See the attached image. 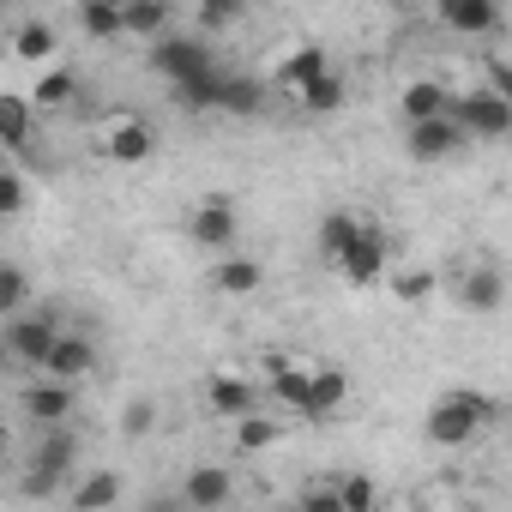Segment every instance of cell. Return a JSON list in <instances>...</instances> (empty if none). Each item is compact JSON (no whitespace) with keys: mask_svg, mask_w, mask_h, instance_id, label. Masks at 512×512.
Here are the masks:
<instances>
[{"mask_svg":"<svg viewBox=\"0 0 512 512\" xmlns=\"http://www.w3.org/2000/svg\"><path fill=\"white\" fill-rule=\"evenodd\" d=\"M344 398H350V374L344 368H308V404H302V416H332Z\"/></svg>","mask_w":512,"mask_h":512,"instance_id":"e0dca14e","label":"cell"},{"mask_svg":"<svg viewBox=\"0 0 512 512\" xmlns=\"http://www.w3.org/2000/svg\"><path fill=\"white\" fill-rule=\"evenodd\" d=\"M296 512H338V494H332V488H308Z\"/></svg>","mask_w":512,"mask_h":512,"instance_id":"74e56055","label":"cell"},{"mask_svg":"<svg viewBox=\"0 0 512 512\" xmlns=\"http://www.w3.org/2000/svg\"><path fill=\"white\" fill-rule=\"evenodd\" d=\"M181 500H187L193 512H217V506L229 500V470H223V464H193L187 482H181Z\"/></svg>","mask_w":512,"mask_h":512,"instance_id":"5bb4252c","label":"cell"},{"mask_svg":"<svg viewBox=\"0 0 512 512\" xmlns=\"http://www.w3.org/2000/svg\"><path fill=\"white\" fill-rule=\"evenodd\" d=\"M446 115L458 121L464 139H506L512 133V103L494 97V91H464V97L446 103Z\"/></svg>","mask_w":512,"mask_h":512,"instance_id":"7a4b0ae2","label":"cell"},{"mask_svg":"<svg viewBox=\"0 0 512 512\" xmlns=\"http://www.w3.org/2000/svg\"><path fill=\"white\" fill-rule=\"evenodd\" d=\"M13 55H19V61H49V55H55V25L25 19V25L13 31Z\"/></svg>","mask_w":512,"mask_h":512,"instance_id":"f1b7e54d","label":"cell"},{"mask_svg":"<svg viewBox=\"0 0 512 512\" xmlns=\"http://www.w3.org/2000/svg\"><path fill=\"white\" fill-rule=\"evenodd\" d=\"M73 404H79V392H73V386H55V380L25 386V416H31L37 428H67Z\"/></svg>","mask_w":512,"mask_h":512,"instance_id":"8fae6325","label":"cell"},{"mask_svg":"<svg viewBox=\"0 0 512 512\" xmlns=\"http://www.w3.org/2000/svg\"><path fill=\"white\" fill-rule=\"evenodd\" d=\"M235 19H241L235 0H205V7H199V25H205V31H223V25H235Z\"/></svg>","mask_w":512,"mask_h":512,"instance_id":"d590c367","label":"cell"},{"mask_svg":"<svg viewBox=\"0 0 512 512\" xmlns=\"http://www.w3.org/2000/svg\"><path fill=\"white\" fill-rule=\"evenodd\" d=\"M73 458H79V440L67 434V428H49L43 434V452H37V470L31 476H43V482H67V470H73Z\"/></svg>","mask_w":512,"mask_h":512,"instance_id":"ffe728a7","label":"cell"},{"mask_svg":"<svg viewBox=\"0 0 512 512\" xmlns=\"http://www.w3.org/2000/svg\"><path fill=\"white\" fill-rule=\"evenodd\" d=\"M55 338H61V326L49 314H19V320H7V332H0V344H7V356L19 368H43L49 350H55Z\"/></svg>","mask_w":512,"mask_h":512,"instance_id":"5b68a950","label":"cell"},{"mask_svg":"<svg viewBox=\"0 0 512 512\" xmlns=\"http://www.w3.org/2000/svg\"><path fill=\"white\" fill-rule=\"evenodd\" d=\"M356 229H362V217L356 211H332V217H320V260H344V247L356 241Z\"/></svg>","mask_w":512,"mask_h":512,"instance_id":"4316f807","label":"cell"},{"mask_svg":"<svg viewBox=\"0 0 512 512\" xmlns=\"http://www.w3.org/2000/svg\"><path fill=\"white\" fill-rule=\"evenodd\" d=\"M488 422H494V398H482L476 386H452V392H440V398H434V410H428V428H422V434H428L434 446H446V452H452V446H470Z\"/></svg>","mask_w":512,"mask_h":512,"instance_id":"6da1fadb","label":"cell"},{"mask_svg":"<svg viewBox=\"0 0 512 512\" xmlns=\"http://www.w3.org/2000/svg\"><path fill=\"white\" fill-rule=\"evenodd\" d=\"M205 404H211L217 416L241 422V416H253V410H260V386H253V380H241V374H211V380H205Z\"/></svg>","mask_w":512,"mask_h":512,"instance_id":"9c48e42d","label":"cell"},{"mask_svg":"<svg viewBox=\"0 0 512 512\" xmlns=\"http://www.w3.org/2000/svg\"><path fill=\"white\" fill-rule=\"evenodd\" d=\"M386 253H392L386 229H380V223H362V229H356V241L344 247V260H338L344 284H356V290H374V284L386 278Z\"/></svg>","mask_w":512,"mask_h":512,"instance_id":"3957f363","label":"cell"},{"mask_svg":"<svg viewBox=\"0 0 512 512\" xmlns=\"http://www.w3.org/2000/svg\"><path fill=\"white\" fill-rule=\"evenodd\" d=\"M332 494H338V512H380V482L374 476H344Z\"/></svg>","mask_w":512,"mask_h":512,"instance_id":"4dcf8cb0","label":"cell"},{"mask_svg":"<svg viewBox=\"0 0 512 512\" xmlns=\"http://www.w3.org/2000/svg\"><path fill=\"white\" fill-rule=\"evenodd\" d=\"M482 91H494V97L512 103V61H506V55H488V85H482Z\"/></svg>","mask_w":512,"mask_h":512,"instance_id":"8d00e7d4","label":"cell"},{"mask_svg":"<svg viewBox=\"0 0 512 512\" xmlns=\"http://www.w3.org/2000/svg\"><path fill=\"white\" fill-rule=\"evenodd\" d=\"M37 139V109L25 91H0V145L7 151H31Z\"/></svg>","mask_w":512,"mask_h":512,"instance_id":"7c38bea8","label":"cell"},{"mask_svg":"<svg viewBox=\"0 0 512 512\" xmlns=\"http://www.w3.org/2000/svg\"><path fill=\"white\" fill-rule=\"evenodd\" d=\"M25 302H31V278H25V266H0V320H19Z\"/></svg>","mask_w":512,"mask_h":512,"instance_id":"1f68e13d","label":"cell"},{"mask_svg":"<svg viewBox=\"0 0 512 512\" xmlns=\"http://www.w3.org/2000/svg\"><path fill=\"white\" fill-rule=\"evenodd\" d=\"M266 103V85L247 79V73H217V109L223 115H260Z\"/></svg>","mask_w":512,"mask_h":512,"instance_id":"ac0fdd59","label":"cell"},{"mask_svg":"<svg viewBox=\"0 0 512 512\" xmlns=\"http://www.w3.org/2000/svg\"><path fill=\"white\" fill-rule=\"evenodd\" d=\"M278 440H284V428H278L272 416H260V410L235 422V446H241V452H266V446H278Z\"/></svg>","mask_w":512,"mask_h":512,"instance_id":"f546056e","label":"cell"},{"mask_svg":"<svg viewBox=\"0 0 512 512\" xmlns=\"http://www.w3.org/2000/svg\"><path fill=\"white\" fill-rule=\"evenodd\" d=\"M31 205V187L13 175V169H0V217H19Z\"/></svg>","mask_w":512,"mask_h":512,"instance_id":"e575fe53","label":"cell"},{"mask_svg":"<svg viewBox=\"0 0 512 512\" xmlns=\"http://www.w3.org/2000/svg\"><path fill=\"white\" fill-rule=\"evenodd\" d=\"M446 103H452V91H446L440 79H410L398 109H404V121L416 127V121H434V115H446Z\"/></svg>","mask_w":512,"mask_h":512,"instance_id":"44dd1931","label":"cell"},{"mask_svg":"<svg viewBox=\"0 0 512 512\" xmlns=\"http://www.w3.org/2000/svg\"><path fill=\"white\" fill-rule=\"evenodd\" d=\"M458 302H464L470 314H494V308L506 302V272H500V266H476V272H464Z\"/></svg>","mask_w":512,"mask_h":512,"instance_id":"9a60e30c","label":"cell"},{"mask_svg":"<svg viewBox=\"0 0 512 512\" xmlns=\"http://www.w3.org/2000/svg\"><path fill=\"white\" fill-rule=\"evenodd\" d=\"M0 368H13V356H7V344H0Z\"/></svg>","mask_w":512,"mask_h":512,"instance_id":"60d3db41","label":"cell"},{"mask_svg":"<svg viewBox=\"0 0 512 512\" xmlns=\"http://www.w3.org/2000/svg\"><path fill=\"white\" fill-rule=\"evenodd\" d=\"M79 31L97 37V43L121 37V0H85V7H79Z\"/></svg>","mask_w":512,"mask_h":512,"instance_id":"83f0119b","label":"cell"},{"mask_svg":"<svg viewBox=\"0 0 512 512\" xmlns=\"http://www.w3.org/2000/svg\"><path fill=\"white\" fill-rule=\"evenodd\" d=\"M145 512H175V500H169V494H157V500H151Z\"/></svg>","mask_w":512,"mask_h":512,"instance_id":"f35d334b","label":"cell"},{"mask_svg":"<svg viewBox=\"0 0 512 512\" xmlns=\"http://www.w3.org/2000/svg\"><path fill=\"white\" fill-rule=\"evenodd\" d=\"M260 260H223L217 272H211V290L217 296H253V290H260Z\"/></svg>","mask_w":512,"mask_h":512,"instance_id":"484cf974","label":"cell"},{"mask_svg":"<svg viewBox=\"0 0 512 512\" xmlns=\"http://www.w3.org/2000/svg\"><path fill=\"white\" fill-rule=\"evenodd\" d=\"M235 205L223 199V193H205L199 199V211H193V223H187V235L205 247V253H223V260H229V247H235Z\"/></svg>","mask_w":512,"mask_h":512,"instance_id":"8992f818","label":"cell"},{"mask_svg":"<svg viewBox=\"0 0 512 512\" xmlns=\"http://www.w3.org/2000/svg\"><path fill=\"white\" fill-rule=\"evenodd\" d=\"M151 428H157V404H151V398H133V404L121 410V434H127V440H145Z\"/></svg>","mask_w":512,"mask_h":512,"instance_id":"836d02e7","label":"cell"},{"mask_svg":"<svg viewBox=\"0 0 512 512\" xmlns=\"http://www.w3.org/2000/svg\"><path fill=\"white\" fill-rule=\"evenodd\" d=\"M7 446H13V434H7V422H0V464H7Z\"/></svg>","mask_w":512,"mask_h":512,"instance_id":"ab89813d","label":"cell"},{"mask_svg":"<svg viewBox=\"0 0 512 512\" xmlns=\"http://www.w3.org/2000/svg\"><path fill=\"white\" fill-rule=\"evenodd\" d=\"M326 67H332V55H326L320 43H302V49H290V55L272 67V85H278V91H302V85H314Z\"/></svg>","mask_w":512,"mask_h":512,"instance_id":"4fadbf2b","label":"cell"},{"mask_svg":"<svg viewBox=\"0 0 512 512\" xmlns=\"http://www.w3.org/2000/svg\"><path fill=\"white\" fill-rule=\"evenodd\" d=\"M464 145H470V139L458 133L452 115H434V121H416V127H410V157H416V163H446V157L464 151Z\"/></svg>","mask_w":512,"mask_h":512,"instance_id":"ba28073f","label":"cell"},{"mask_svg":"<svg viewBox=\"0 0 512 512\" xmlns=\"http://www.w3.org/2000/svg\"><path fill=\"white\" fill-rule=\"evenodd\" d=\"M169 25H175V13L157 7V0H139V7H127V0H121V37H157L163 43Z\"/></svg>","mask_w":512,"mask_h":512,"instance_id":"cb8c5ba5","label":"cell"},{"mask_svg":"<svg viewBox=\"0 0 512 512\" xmlns=\"http://www.w3.org/2000/svg\"><path fill=\"white\" fill-rule=\"evenodd\" d=\"M73 97H79V73H73V67H49V73L31 85V109H37V115H61Z\"/></svg>","mask_w":512,"mask_h":512,"instance_id":"d6986e66","label":"cell"},{"mask_svg":"<svg viewBox=\"0 0 512 512\" xmlns=\"http://www.w3.org/2000/svg\"><path fill=\"white\" fill-rule=\"evenodd\" d=\"M151 145H157V133H151L139 115H121V121L103 133V157H109V163H145Z\"/></svg>","mask_w":512,"mask_h":512,"instance_id":"30bf717a","label":"cell"},{"mask_svg":"<svg viewBox=\"0 0 512 512\" xmlns=\"http://www.w3.org/2000/svg\"><path fill=\"white\" fill-rule=\"evenodd\" d=\"M43 374H49L55 386H73V392H79V380L97 374V344H91L85 332H61L55 350H49V362H43Z\"/></svg>","mask_w":512,"mask_h":512,"instance_id":"52a82bcc","label":"cell"},{"mask_svg":"<svg viewBox=\"0 0 512 512\" xmlns=\"http://www.w3.org/2000/svg\"><path fill=\"white\" fill-rule=\"evenodd\" d=\"M440 25L458 31V37H482V31L500 25V7H494V0H446V7H440Z\"/></svg>","mask_w":512,"mask_h":512,"instance_id":"2e32d148","label":"cell"},{"mask_svg":"<svg viewBox=\"0 0 512 512\" xmlns=\"http://www.w3.org/2000/svg\"><path fill=\"white\" fill-rule=\"evenodd\" d=\"M151 67H157L175 91H187V85H199L205 73H217L211 49H205V43H193V37H163V43L151 49Z\"/></svg>","mask_w":512,"mask_h":512,"instance_id":"277c9868","label":"cell"},{"mask_svg":"<svg viewBox=\"0 0 512 512\" xmlns=\"http://www.w3.org/2000/svg\"><path fill=\"white\" fill-rule=\"evenodd\" d=\"M266 386H272V398L290 404V410L308 404V368H296L290 356H272V362H266Z\"/></svg>","mask_w":512,"mask_h":512,"instance_id":"603a6c76","label":"cell"},{"mask_svg":"<svg viewBox=\"0 0 512 512\" xmlns=\"http://www.w3.org/2000/svg\"><path fill=\"white\" fill-rule=\"evenodd\" d=\"M121 500V476L115 470H91L79 488H73V512H109Z\"/></svg>","mask_w":512,"mask_h":512,"instance_id":"d4e9b609","label":"cell"},{"mask_svg":"<svg viewBox=\"0 0 512 512\" xmlns=\"http://www.w3.org/2000/svg\"><path fill=\"white\" fill-rule=\"evenodd\" d=\"M434 284H440V278H434L428 266H410V272H398V278H392V296H398V302H428V296H434Z\"/></svg>","mask_w":512,"mask_h":512,"instance_id":"d6a6232c","label":"cell"},{"mask_svg":"<svg viewBox=\"0 0 512 512\" xmlns=\"http://www.w3.org/2000/svg\"><path fill=\"white\" fill-rule=\"evenodd\" d=\"M344 97H350V85H344V73H338V67H326L314 85H302V91H296V103H302L308 115H338V109H344Z\"/></svg>","mask_w":512,"mask_h":512,"instance_id":"7402d4cb","label":"cell"}]
</instances>
